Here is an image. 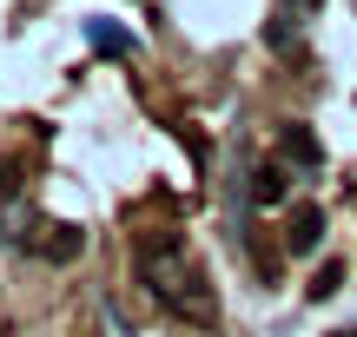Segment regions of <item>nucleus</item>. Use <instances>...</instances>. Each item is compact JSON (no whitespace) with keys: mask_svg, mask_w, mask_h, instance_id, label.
<instances>
[{"mask_svg":"<svg viewBox=\"0 0 357 337\" xmlns=\"http://www.w3.org/2000/svg\"><path fill=\"white\" fill-rule=\"evenodd\" d=\"M337 337H357V331H337Z\"/></svg>","mask_w":357,"mask_h":337,"instance_id":"6e6552de","label":"nucleus"},{"mask_svg":"<svg viewBox=\"0 0 357 337\" xmlns=\"http://www.w3.org/2000/svg\"><path fill=\"white\" fill-rule=\"evenodd\" d=\"M318 245H324V212L311 205V198H298V205L284 212V251H291V258H311Z\"/></svg>","mask_w":357,"mask_h":337,"instance_id":"f03ea898","label":"nucleus"},{"mask_svg":"<svg viewBox=\"0 0 357 337\" xmlns=\"http://www.w3.org/2000/svg\"><path fill=\"white\" fill-rule=\"evenodd\" d=\"M132 265H139V285L153 291L172 318H192V324H212L218 318L212 278H205V265L185 251L178 232H166V225H159V232H139L132 238Z\"/></svg>","mask_w":357,"mask_h":337,"instance_id":"f257e3e1","label":"nucleus"},{"mask_svg":"<svg viewBox=\"0 0 357 337\" xmlns=\"http://www.w3.org/2000/svg\"><path fill=\"white\" fill-rule=\"evenodd\" d=\"M284 192H291V185H284V172H278V166L252 172V198H258V205H284Z\"/></svg>","mask_w":357,"mask_h":337,"instance_id":"423d86ee","label":"nucleus"},{"mask_svg":"<svg viewBox=\"0 0 357 337\" xmlns=\"http://www.w3.org/2000/svg\"><path fill=\"white\" fill-rule=\"evenodd\" d=\"M86 47L93 53H132V33L113 26V20H86Z\"/></svg>","mask_w":357,"mask_h":337,"instance_id":"39448f33","label":"nucleus"},{"mask_svg":"<svg viewBox=\"0 0 357 337\" xmlns=\"http://www.w3.org/2000/svg\"><path fill=\"white\" fill-rule=\"evenodd\" d=\"M79 245H86V232H79V225H47V238H40V258L66 265V258H79Z\"/></svg>","mask_w":357,"mask_h":337,"instance_id":"20e7f679","label":"nucleus"},{"mask_svg":"<svg viewBox=\"0 0 357 337\" xmlns=\"http://www.w3.org/2000/svg\"><path fill=\"white\" fill-rule=\"evenodd\" d=\"M337 285H344V265H324V272L311 278V298H331Z\"/></svg>","mask_w":357,"mask_h":337,"instance_id":"0eeeda50","label":"nucleus"},{"mask_svg":"<svg viewBox=\"0 0 357 337\" xmlns=\"http://www.w3.org/2000/svg\"><path fill=\"white\" fill-rule=\"evenodd\" d=\"M284 159H291L298 172H318V166H324V146H318V132L291 119V126H284Z\"/></svg>","mask_w":357,"mask_h":337,"instance_id":"7ed1b4c3","label":"nucleus"}]
</instances>
